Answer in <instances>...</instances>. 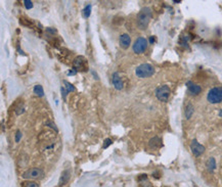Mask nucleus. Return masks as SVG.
<instances>
[{
    "label": "nucleus",
    "mask_w": 222,
    "mask_h": 187,
    "mask_svg": "<svg viewBox=\"0 0 222 187\" xmlns=\"http://www.w3.org/2000/svg\"><path fill=\"white\" fill-rule=\"evenodd\" d=\"M152 16H153L152 9H150V7H143V8L139 12L136 18V23H137L138 29L145 30L146 28H148V24H150V20H152Z\"/></svg>",
    "instance_id": "1"
},
{
    "label": "nucleus",
    "mask_w": 222,
    "mask_h": 187,
    "mask_svg": "<svg viewBox=\"0 0 222 187\" xmlns=\"http://www.w3.org/2000/svg\"><path fill=\"white\" fill-rule=\"evenodd\" d=\"M155 74V69L150 63H142L138 65L135 70V75L138 78H148Z\"/></svg>",
    "instance_id": "2"
},
{
    "label": "nucleus",
    "mask_w": 222,
    "mask_h": 187,
    "mask_svg": "<svg viewBox=\"0 0 222 187\" xmlns=\"http://www.w3.org/2000/svg\"><path fill=\"white\" fill-rule=\"evenodd\" d=\"M207 99L210 103H220L222 102V88L220 87H214L208 92L207 95Z\"/></svg>",
    "instance_id": "3"
},
{
    "label": "nucleus",
    "mask_w": 222,
    "mask_h": 187,
    "mask_svg": "<svg viewBox=\"0 0 222 187\" xmlns=\"http://www.w3.org/2000/svg\"><path fill=\"white\" fill-rule=\"evenodd\" d=\"M170 93H171L170 88L167 85H162L156 89V96H157V98L160 101H163V102L168 101L169 97H170Z\"/></svg>",
    "instance_id": "4"
},
{
    "label": "nucleus",
    "mask_w": 222,
    "mask_h": 187,
    "mask_svg": "<svg viewBox=\"0 0 222 187\" xmlns=\"http://www.w3.org/2000/svg\"><path fill=\"white\" fill-rule=\"evenodd\" d=\"M44 177V172L40 168H33L23 174L24 179H42Z\"/></svg>",
    "instance_id": "5"
},
{
    "label": "nucleus",
    "mask_w": 222,
    "mask_h": 187,
    "mask_svg": "<svg viewBox=\"0 0 222 187\" xmlns=\"http://www.w3.org/2000/svg\"><path fill=\"white\" fill-rule=\"evenodd\" d=\"M148 40L143 37H139L135 40L134 44H133V51L136 54L143 53L148 48Z\"/></svg>",
    "instance_id": "6"
},
{
    "label": "nucleus",
    "mask_w": 222,
    "mask_h": 187,
    "mask_svg": "<svg viewBox=\"0 0 222 187\" xmlns=\"http://www.w3.org/2000/svg\"><path fill=\"white\" fill-rule=\"evenodd\" d=\"M191 149L195 156H200L205 151V146L197 142V139H193L191 143Z\"/></svg>",
    "instance_id": "7"
},
{
    "label": "nucleus",
    "mask_w": 222,
    "mask_h": 187,
    "mask_svg": "<svg viewBox=\"0 0 222 187\" xmlns=\"http://www.w3.org/2000/svg\"><path fill=\"white\" fill-rule=\"evenodd\" d=\"M186 86H187L189 92L191 93V95H199L201 92H202V88H201V86L193 83L191 81L187 82V83H186Z\"/></svg>",
    "instance_id": "8"
},
{
    "label": "nucleus",
    "mask_w": 222,
    "mask_h": 187,
    "mask_svg": "<svg viewBox=\"0 0 222 187\" xmlns=\"http://www.w3.org/2000/svg\"><path fill=\"white\" fill-rule=\"evenodd\" d=\"M112 82H113V85L115 86V88H116L117 90H122V89H123V82H122V79L120 78L119 73L116 72L113 74Z\"/></svg>",
    "instance_id": "9"
},
{
    "label": "nucleus",
    "mask_w": 222,
    "mask_h": 187,
    "mask_svg": "<svg viewBox=\"0 0 222 187\" xmlns=\"http://www.w3.org/2000/svg\"><path fill=\"white\" fill-rule=\"evenodd\" d=\"M131 43V38L128 34H123L120 37V46H121L123 49H127L129 46H130Z\"/></svg>",
    "instance_id": "10"
},
{
    "label": "nucleus",
    "mask_w": 222,
    "mask_h": 187,
    "mask_svg": "<svg viewBox=\"0 0 222 187\" xmlns=\"http://www.w3.org/2000/svg\"><path fill=\"white\" fill-rule=\"evenodd\" d=\"M70 171L69 170H66V171H64L63 173H61V179H59V182H58V185L59 186H63V185L67 184L68 181H69L70 179Z\"/></svg>",
    "instance_id": "11"
},
{
    "label": "nucleus",
    "mask_w": 222,
    "mask_h": 187,
    "mask_svg": "<svg viewBox=\"0 0 222 187\" xmlns=\"http://www.w3.org/2000/svg\"><path fill=\"white\" fill-rule=\"evenodd\" d=\"M193 112H195V107H193V105L191 103H189L185 107V118L187 120L191 119V116L193 115Z\"/></svg>",
    "instance_id": "12"
},
{
    "label": "nucleus",
    "mask_w": 222,
    "mask_h": 187,
    "mask_svg": "<svg viewBox=\"0 0 222 187\" xmlns=\"http://www.w3.org/2000/svg\"><path fill=\"white\" fill-rule=\"evenodd\" d=\"M206 166H207V169H208L209 171L213 172L214 170H215V168H216V160H215V158H209V160H207Z\"/></svg>",
    "instance_id": "13"
},
{
    "label": "nucleus",
    "mask_w": 222,
    "mask_h": 187,
    "mask_svg": "<svg viewBox=\"0 0 222 187\" xmlns=\"http://www.w3.org/2000/svg\"><path fill=\"white\" fill-rule=\"evenodd\" d=\"M161 139L159 137H154L153 139H150V146L152 148H158V147L161 146Z\"/></svg>",
    "instance_id": "14"
},
{
    "label": "nucleus",
    "mask_w": 222,
    "mask_h": 187,
    "mask_svg": "<svg viewBox=\"0 0 222 187\" xmlns=\"http://www.w3.org/2000/svg\"><path fill=\"white\" fill-rule=\"evenodd\" d=\"M34 93L37 95V96L42 97L44 95V91H43V88L41 85H36L34 87Z\"/></svg>",
    "instance_id": "15"
},
{
    "label": "nucleus",
    "mask_w": 222,
    "mask_h": 187,
    "mask_svg": "<svg viewBox=\"0 0 222 187\" xmlns=\"http://www.w3.org/2000/svg\"><path fill=\"white\" fill-rule=\"evenodd\" d=\"M64 84H65L66 89H67L68 92H74V91H76V88L74 87V85H73V84L70 83V82L64 81Z\"/></svg>",
    "instance_id": "16"
},
{
    "label": "nucleus",
    "mask_w": 222,
    "mask_h": 187,
    "mask_svg": "<svg viewBox=\"0 0 222 187\" xmlns=\"http://www.w3.org/2000/svg\"><path fill=\"white\" fill-rule=\"evenodd\" d=\"M90 14H91V4H88L84 9V16L85 18H89Z\"/></svg>",
    "instance_id": "17"
},
{
    "label": "nucleus",
    "mask_w": 222,
    "mask_h": 187,
    "mask_svg": "<svg viewBox=\"0 0 222 187\" xmlns=\"http://www.w3.org/2000/svg\"><path fill=\"white\" fill-rule=\"evenodd\" d=\"M24 4H25L27 9H31L32 7H33V3H32V1H30V0H24Z\"/></svg>",
    "instance_id": "18"
},
{
    "label": "nucleus",
    "mask_w": 222,
    "mask_h": 187,
    "mask_svg": "<svg viewBox=\"0 0 222 187\" xmlns=\"http://www.w3.org/2000/svg\"><path fill=\"white\" fill-rule=\"evenodd\" d=\"M112 140L110 139V138H107L106 140H105V143H103V145H102V147L103 148H108L109 147V145H111L112 144Z\"/></svg>",
    "instance_id": "19"
},
{
    "label": "nucleus",
    "mask_w": 222,
    "mask_h": 187,
    "mask_svg": "<svg viewBox=\"0 0 222 187\" xmlns=\"http://www.w3.org/2000/svg\"><path fill=\"white\" fill-rule=\"evenodd\" d=\"M25 187H39V185H38V183H36V182H29L26 184Z\"/></svg>",
    "instance_id": "20"
},
{
    "label": "nucleus",
    "mask_w": 222,
    "mask_h": 187,
    "mask_svg": "<svg viewBox=\"0 0 222 187\" xmlns=\"http://www.w3.org/2000/svg\"><path fill=\"white\" fill-rule=\"evenodd\" d=\"M61 94H63L64 99L66 100V97H67V94H68V91H67V89H66L65 87H61Z\"/></svg>",
    "instance_id": "21"
},
{
    "label": "nucleus",
    "mask_w": 222,
    "mask_h": 187,
    "mask_svg": "<svg viewBox=\"0 0 222 187\" xmlns=\"http://www.w3.org/2000/svg\"><path fill=\"white\" fill-rule=\"evenodd\" d=\"M20 137H22V132H20V131H18V132H16V142L20 141Z\"/></svg>",
    "instance_id": "22"
},
{
    "label": "nucleus",
    "mask_w": 222,
    "mask_h": 187,
    "mask_svg": "<svg viewBox=\"0 0 222 187\" xmlns=\"http://www.w3.org/2000/svg\"><path fill=\"white\" fill-rule=\"evenodd\" d=\"M46 125H50L49 127H51V128H53L55 131H57V128H56V127H55V124H53V123H51V122H47V123H46Z\"/></svg>",
    "instance_id": "23"
},
{
    "label": "nucleus",
    "mask_w": 222,
    "mask_h": 187,
    "mask_svg": "<svg viewBox=\"0 0 222 187\" xmlns=\"http://www.w3.org/2000/svg\"><path fill=\"white\" fill-rule=\"evenodd\" d=\"M68 74H69V75H75V74H76V71H75V70L74 71H70Z\"/></svg>",
    "instance_id": "24"
},
{
    "label": "nucleus",
    "mask_w": 222,
    "mask_h": 187,
    "mask_svg": "<svg viewBox=\"0 0 222 187\" xmlns=\"http://www.w3.org/2000/svg\"><path fill=\"white\" fill-rule=\"evenodd\" d=\"M154 41H155V39H154V37L152 36V37H150V42L152 43V44H153V43H154Z\"/></svg>",
    "instance_id": "25"
},
{
    "label": "nucleus",
    "mask_w": 222,
    "mask_h": 187,
    "mask_svg": "<svg viewBox=\"0 0 222 187\" xmlns=\"http://www.w3.org/2000/svg\"><path fill=\"white\" fill-rule=\"evenodd\" d=\"M219 116H220V117H222V109H220V112H219Z\"/></svg>",
    "instance_id": "26"
},
{
    "label": "nucleus",
    "mask_w": 222,
    "mask_h": 187,
    "mask_svg": "<svg viewBox=\"0 0 222 187\" xmlns=\"http://www.w3.org/2000/svg\"><path fill=\"white\" fill-rule=\"evenodd\" d=\"M173 2H174V3H180V1H176V0H174Z\"/></svg>",
    "instance_id": "27"
}]
</instances>
